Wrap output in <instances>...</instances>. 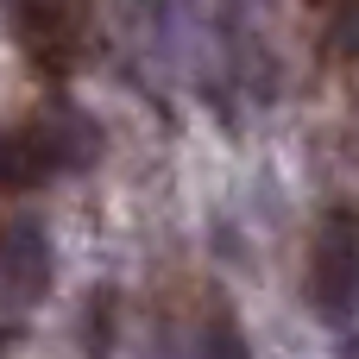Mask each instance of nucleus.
I'll use <instances>...</instances> for the list:
<instances>
[{
	"label": "nucleus",
	"instance_id": "nucleus-1",
	"mask_svg": "<svg viewBox=\"0 0 359 359\" xmlns=\"http://www.w3.org/2000/svg\"><path fill=\"white\" fill-rule=\"evenodd\" d=\"M88 164H101V126L69 101L38 107L0 133V189H44L50 177L88 170Z\"/></svg>",
	"mask_w": 359,
	"mask_h": 359
},
{
	"label": "nucleus",
	"instance_id": "nucleus-2",
	"mask_svg": "<svg viewBox=\"0 0 359 359\" xmlns=\"http://www.w3.org/2000/svg\"><path fill=\"white\" fill-rule=\"evenodd\" d=\"M309 303L328 328H347L359 316V215L328 208L309 246Z\"/></svg>",
	"mask_w": 359,
	"mask_h": 359
},
{
	"label": "nucleus",
	"instance_id": "nucleus-4",
	"mask_svg": "<svg viewBox=\"0 0 359 359\" xmlns=\"http://www.w3.org/2000/svg\"><path fill=\"white\" fill-rule=\"evenodd\" d=\"M202 359H252V347H246V334H240L233 316H215V322H208V334H202Z\"/></svg>",
	"mask_w": 359,
	"mask_h": 359
},
{
	"label": "nucleus",
	"instance_id": "nucleus-3",
	"mask_svg": "<svg viewBox=\"0 0 359 359\" xmlns=\"http://www.w3.org/2000/svg\"><path fill=\"white\" fill-rule=\"evenodd\" d=\"M13 38L44 76H63L82 57L88 0H13Z\"/></svg>",
	"mask_w": 359,
	"mask_h": 359
}]
</instances>
